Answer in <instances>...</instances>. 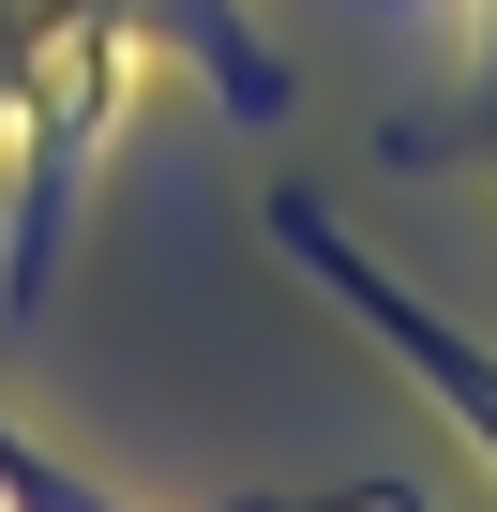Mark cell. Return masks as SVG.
<instances>
[{
  "instance_id": "6da1fadb",
  "label": "cell",
  "mask_w": 497,
  "mask_h": 512,
  "mask_svg": "<svg viewBox=\"0 0 497 512\" xmlns=\"http://www.w3.org/2000/svg\"><path fill=\"white\" fill-rule=\"evenodd\" d=\"M272 226H287V256H302V272H317V287H332V302H347V317H362V332H377V347H407V362H422V377H437V407H452V422H467V437H482V452H497V362H482V347H467V332H437V317H422V302H407V287H392V272H377V256H347V241H332V226H317V211H302V196H287V211H272Z\"/></svg>"
}]
</instances>
